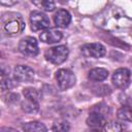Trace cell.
<instances>
[{
    "label": "cell",
    "instance_id": "cell-7",
    "mask_svg": "<svg viewBox=\"0 0 132 132\" xmlns=\"http://www.w3.org/2000/svg\"><path fill=\"white\" fill-rule=\"evenodd\" d=\"M82 56L86 58H100L103 57L106 53L105 47L101 43H86L80 47Z\"/></svg>",
    "mask_w": 132,
    "mask_h": 132
},
{
    "label": "cell",
    "instance_id": "cell-17",
    "mask_svg": "<svg viewBox=\"0 0 132 132\" xmlns=\"http://www.w3.org/2000/svg\"><path fill=\"white\" fill-rule=\"evenodd\" d=\"M23 95L26 99H29V100H32V101H35V102H38V100L40 98V93L34 88L24 89L23 90Z\"/></svg>",
    "mask_w": 132,
    "mask_h": 132
},
{
    "label": "cell",
    "instance_id": "cell-15",
    "mask_svg": "<svg viewBox=\"0 0 132 132\" xmlns=\"http://www.w3.org/2000/svg\"><path fill=\"white\" fill-rule=\"evenodd\" d=\"M21 107L25 112H29V113H34L39 109L38 103L29 99H26L25 101H23L21 103Z\"/></svg>",
    "mask_w": 132,
    "mask_h": 132
},
{
    "label": "cell",
    "instance_id": "cell-14",
    "mask_svg": "<svg viewBox=\"0 0 132 132\" xmlns=\"http://www.w3.org/2000/svg\"><path fill=\"white\" fill-rule=\"evenodd\" d=\"M23 130L27 132H41V131H46V127L39 122H29L26 123L23 126Z\"/></svg>",
    "mask_w": 132,
    "mask_h": 132
},
{
    "label": "cell",
    "instance_id": "cell-2",
    "mask_svg": "<svg viewBox=\"0 0 132 132\" xmlns=\"http://www.w3.org/2000/svg\"><path fill=\"white\" fill-rule=\"evenodd\" d=\"M69 55V50L66 45H57L47 48L44 52V58L52 64H62L66 61Z\"/></svg>",
    "mask_w": 132,
    "mask_h": 132
},
{
    "label": "cell",
    "instance_id": "cell-20",
    "mask_svg": "<svg viewBox=\"0 0 132 132\" xmlns=\"http://www.w3.org/2000/svg\"><path fill=\"white\" fill-rule=\"evenodd\" d=\"M0 2H1L2 5H5V6H12V5H14V4L18 2V0H0Z\"/></svg>",
    "mask_w": 132,
    "mask_h": 132
},
{
    "label": "cell",
    "instance_id": "cell-16",
    "mask_svg": "<svg viewBox=\"0 0 132 132\" xmlns=\"http://www.w3.org/2000/svg\"><path fill=\"white\" fill-rule=\"evenodd\" d=\"M117 116L122 121L132 122V108H129L128 106H123L118 109Z\"/></svg>",
    "mask_w": 132,
    "mask_h": 132
},
{
    "label": "cell",
    "instance_id": "cell-12",
    "mask_svg": "<svg viewBox=\"0 0 132 132\" xmlns=\"http://www.w3.org/2000/svg\"><path fill=\"white\" fill-rule=\"evenodd\" d=\"M108 76V71L104 68H94L89 71L88 77L92 81H102Z\"/></svg>",
    "mask_w": 132,
    "mask_h": 132
},
{
    "label": "cell",
    "instance_id": "cell-18",
    "mask_svg": "<svg viewBox=\"0 0 132 132\" xmlns=\"http://www.w3.org/2000/svg\"><path fill=\"white\" fill-rule=\"evenodd\" d=\"M14 81L9 77H2V80H1V89L2 91H7V90H10L14 87Z\"/></svg>",
    "mask_w": 132,
    "mask_h": 132
},
{
    "label": "cell",
    "instance_id": "cell-4",
    "mask_svg": "<svg viewBox=\"0 0 132 132\" xmlns=\"http://www.w3.org/2000/svg\"><path fill=\"white\" fill-rule=\"evenodd\" d=\"M19 51L24 56H27V57H35L38 54V52H39L38 43H37L36 39L33 38V37H31V36L24 37V38H22L20 40Z\"/></svg>",
    "mask_w": 132,
    "mask_h": 132
},
{
    "label": "cell",
    "instance_id": "cell-10",
    "mask_svg": "<svg viewBox=\"0 0 132 132\" xmlns=\"http://www.w3.org/2000/svg\"><path fill=\"white\" fill-rule=\"evenodd\" d=\"M63 35H62V32L59 31L58 29H55V28H48V29H45L40 35H39V38L41 41H43L44 43H56L58 41H60L62 39Z\"/></svg>",
    "mask_w": 132,
    "mask_h": 132
},
{
    "label": "cell",
    "instance_id": "cell-3",
    "mask_svg": "<svg viewBox=\"0 0 132 132\" xmlns=\"http://www.w3.org/2000/svg\"><path fill=\"white\" fill-rule=\"evenodd\" d=\"M56 79H57L59 88L62 91L70 89L71 87H73L75 85V81H76L74 73L71 70L65 69V68L59 69L56 72Z\"/></svg>",
    "mask_w": 132,
    "mask_h": 132
},
{
    "label": "cell",
    "instance_id": "cell-8",
    "mask_svg": "<svg viewBox=\"0 0 132 132\" xmlns=\"http://www.w3.org/2000/svg\"><path fill=\"white\" fill-rule=\"evenodd\" d=\"M34 70L27 65H18L14 67V78L20 82H30L34 79Z\"/></svg>",
    "mask_w": 132,
    "mask_h": 132
},
{
    "label": "cell",
    "instance_id": "cell-5",
    "mask_svg": "<svg viewBox=\"0 0 132 132\" xmlns=\"http://www.w3.org/2000/svg\"><path fill=\"white\" fill-rule=\"evenodd\" d=\"M30 24L33 31H40L48 28L51 22L48 16L42 11H32L30 13Z\"/></svg>",
    "mask_w": 132,
    "mask_h": 132
},
{
    "label": "cell",
    "instance_id": "cell-13",
    "mask_svg": "<svg viewBox=\"0 0 132 132\" xmlns=\"http://www.w3.org/2000/svg\"><path fill=\"white\" fill-rule=\"evenodd\" d=\"M32 3L43 11H53L55 9L54 0H31Z\"/></svg>",
    "mask_w": 132,
    "mask_h": 132
},
{
    "label": "cell",
    "instance_id": "cell-6",
    "mask_svg": "<svg viewBox=\"0 0 132 132\" xmlns=\"http://www.w3.org/2000/svg\"><path fill=\"white\" fill-rule=\"evenodd\" d=\"M131 72L127 68H119L112 74V82L118 89H126L130 85Z\"/></svg>",
    "mask_w": 132,
    "mask_h": 132
},
{
    "label": "cell",
    "instance_id": "cell-22",
    "mask_svg": "<svg viewBox=\"0 0 132 132\" xmlns=\"http://www.w3.org/2000/svg\"><path fill=\"white\" fill-rule=\"evenodd\" d=\"M130 63H131V65H132V58H131V60H130Z\"/></svg>",
    "mask_w": 132,
    "mask_h": 132
},
{
    "label": "cell",
    "instance_id": "cell-9",
    "mask_svg": "<svg viewBox=\"0 0 132 132\" xmlns=\"http://www.w3.org/2000/svg\"><path fill=\"white\" fill-rule=\"evenodd\" d=\"M87 125L92 129H102L107 125V121L104 114L96 111H91L90 116L87 119Z\"/></svg>",
    "mask_w": 132,
    "mask_h": 132
},
{
    "label": "cell",
    "instance_id": "cell-1",
    "mask_svg": "<svg viewBox=\"0 0 132 132\" xmlns=\"http://www.w3.org/2000/svg\"><path fill=\"white\" fill-rule=\"evenodd\" d=\"M2 30L8 36L21 34L25 29V22L21 14L15 12H6L1 18Z\"/></svg>",
    "mask_w": 132,
    "mask_h": 132
},
{
    "label": "cell",
    "instance_id": "cell-19",
    "mask_svg": "<svg viewBox=\"0 0 132 132\" xmlns=\"http://www.w3.org/2000/svg\"><path fill=\"white\" fill-rule=\"evenodd\" d=\"M52 130H54V131H68L69 130V125H68L67 122L55 123L54 126L52 127Z\"/></svg>",
    "mask_w": 132,
    "mask_h": 132
},
{
    "label": "cell",
    "instance_id": "cell-11",
    "mask_svg": "<svg viewBox=\"0 0 132 132\" xmlns=\"http://www.w3.org/2000/svg\"><path fill=\"white\" fill-rule=\"evenodd\" d=\"M54 21H55V24L57 25V27L66 28V27H68V25L71 22V15L67 10L59 9L54 15Z\"/></svg>",
    "mask_w": 132,
    "mask_h": 132
},
{
    "label": "cell",
    "instance_id": "cell-21",
    "mask_svg": "<svg viewBox=\"0 0 132 132\" xmlns=\"http://www.w3.org/2000/svg\"><path fill=\"white\" fill-rule=\"evenodd\" d=\"M58 1H59L60 3H62V4H65V3L68 1V0H58Z\"/></svg>",
    "mask_w": 132,
    "mask_h": 132
}]
</instances>
